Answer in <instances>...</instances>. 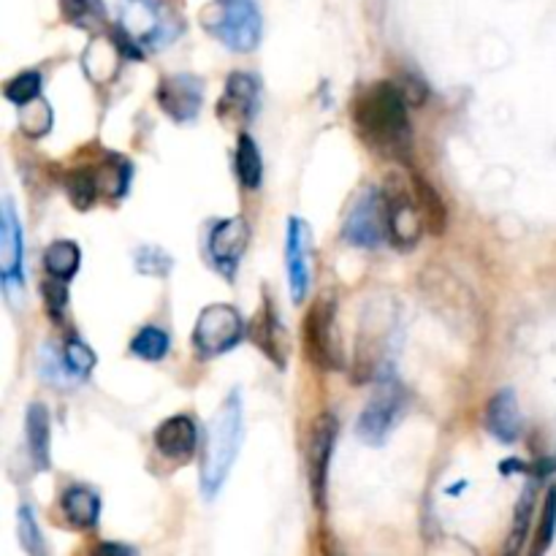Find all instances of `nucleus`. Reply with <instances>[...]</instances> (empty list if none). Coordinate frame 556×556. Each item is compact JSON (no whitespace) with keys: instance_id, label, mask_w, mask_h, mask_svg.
Wrapping results in <instances>:
<instances>
[{"instance_id":"nucleus-1","label":"nucleus","mask_w":556,"mask_h":556,"mask_svg":"<svg viewBox=\"0 0 556 556\" xmlns=\"http://www.w3.org/2000/svg\"><path fill=\"white\" fill-rule=\"evenodd\" d=\"M407 98L396 81H378L356 98L353 123L358 136L375 155L410 166L413 125Z\"/></svg>"},{"instance_id":"nucleus-2","label":"nucleus","mask_w":556,"mask_h":556,"mask_svg":"<svg viewBox=\"0 0 556 556\" xmlns=\"http://www.w3.org/2000/svg\"><path fill=\"white\" fill-rule=\"evenodd\" d=\"M244 440V405L242 391L231 389L223 400L220 410L212 416L206 432V448L201 456V492L206 500H215L231 476Z\"/></svg>"},{"instance_id":"nucleus-3","label":"nucleus","mask_w":556,"mask_h":556,"mask_svg":"<svg viewBox=\"0 0 556 556\" xmlns=\"http://www.w3.org/2000/svg\"><path fill=\"white\" fill-rule=\"evenodd\" d=\"M201 25L223 47L239 54L253 52L264 36V16L255 0H212L201 11Z\"/></svg>"},{"instance_id":"nucleus-4","label":"nucleus","mask_w":556,"mask_h":556,"mask_svg":"<svg viewBox=\"0 0 556 556\" xmlns=\"http://www.w3.org/2000/svg\"><path fill=\"white\" fill-rule=\"evenodd\" d=\"M407 391L405 383L396 375L394 364H383V367L375 372L372 383V396L364 405L362 416H358L356 434L367 445H383L386 438L391 434V429L400 421L402 410H405Z\"/></svg>"},{"instance_id":"nucleus-5","label":"nucleus","mask_w":556,"mask_h":556,"mask_svg":"<svg viewBox=\"0 0 556 556\" xmlns=\"http://www.w3.org/2000/svg\"><path fill=\"white\" fill-rule=\"evenodd\" d=\"M244 331H248V326H244L242 313L233 304H210V307L201 309L190 342L201 358H215L233 351L244 340Z\"/></svg>"},{"instance_id":"nucleus-6","label":"nucleus","mask_w":556,"mask_h":556,"mask_svg":"<svg viewBox=\"0 0 556 556\" xmlns=\"http://www.w3.org/2000/svg\"><path fill=\"white\" fill-rule=\"evenodd\" d=\"M304 348H307L309 362L318 369H342V342L340 331H337V302L334 296H320L318 302L309 307L307 318H304Z\"/></svg>"},{"instance_id":"nucleus-7","label":"nucleus","mask_w":556,"mask_h":556,"mask_svg":"<svg viewBox=\"0 0 556 556\" xmlns=\"http://www.w3.org/2000/svg\"><path fill=\"white\" fill-rule=\"evenodd\" d=\"M386 237H389L386 195L378 188H364L342 223V239L353 248L375 250Z\"/></svg>"},{"instance_id":"nucleus-8","label":"nucleus","mask_w":556,"mask_h":556,"mask_svg":"<svg viewBox=\"0 0 556 556\" xmlns=\"http://www.w3.org/2000/svg\"><path fill=\"white\" fill-rule=\"evenodd\" d=\"M337 434H340V424L331 413L315 418L313 429L307 438V481L309 494L318 510H326V494H329V467L331 456H334Z\"/></svg>"},{"instance_id":"nucleus-9","label":"nucleus","mask_w":556,"mask_h":556,"mask_svg":"<svg viewBox=\"0 0 556 556\" xmlns=\"http://www.w3.org/2000/svg\"><path fill=\"white\" fill-rule=\"evenodd\" d=\"M0 280L11 299L25 291V237L11 195H5L0 210Z\"/></svg>"},{"instance_id":"nucleus-10","label":"nucleus","mask_w":556,"mask_h":556,"mask_svg":"<svg viewBox=\"0 0 556 556\" xmlns=\"http://www.w3.org/2000/svg\"><path fill=\"white\" fill-rule=\"evenodd\" d=\"M250 244V226L244 217H226V220H217L212 226L210 237H206V255H210V264L217 275L226 277L228 282H233L237 277L239 264H242L244 253H248Z\"/></svg>"},{"instance_id":"nucleus-11","label":"nucleus","mask_w":556,"mask_h":556,"mask_svg":"<svg viewBox=\"0 0 556 556\" xmlns=\"http://www.w3.org/2000/svg\"><path fill=\"white\" fill-rule=\"evenodd\" d=\"M286 269L293 304H302L309 296V286H313V231L302 217H288Z\"/></svg>"},{"instance_id":"nucleus-12","label":"nucleus","mask_w":556,"mask_h":556,"mask_svg":"<svg viewBox=\"0 0 556 556\" xmlns=\"http://www.w3.org/2000/svg\"><path fill=\"white\" fill-rule=\"evenodd\" d=\"M157 106L179 125L195 123L204 106V81L193 74L163 76L155 90Z\"/></svg>"},{"instance_id":"nucleus-13","label":"nucleus","mask_w":556,"mask_h":556,"mask_svg":"<svg viewBox=\"0 0 556 556\" xmlns=\"http://www.w3.org/2000/svg\"><path fill=\"white\" fill-rule=\"evenodd\" d=\"M261 106V85L253 74L248 71H233L226 81L220 103H217V114L226 123H253Z\"/></svg>"},{"instance_id":"nucleus-14","label":"nucleus","mask_w":556,"mask_h":556,"mask_svg":"<svg viewBox=\"0 0 556 556\" xmlns=\"http://www.w3.org/2000/svg\"><path fill=\"white\" fill-rule=\"evenodd\" d=\"M386 210H389V242L400 250L416 248L421 239V228L427 226L418 199L396 190L394 195H386Z\"/></svg>"},{"instance_id":"nucleus-15","label":"nucleus","mask_w":556,"mask_h":556,"mask_svg":"<svg viewBox=\"0 0 556 556\" xmlns=\"http://www.w3.org/2000/svg\"><path fill=\"white\" fill-rule=\"evenodd\" d=\"M152 440H155V451L163 459L185 465V462L193 459L195 448H199V427H195L193 418L179 413V416L161 421Z\"/></svg>"},{"instance_id":"nucleus-16","label":"nucleus","mask_w":556,"mask_h":556,"mask_svg":"<svg viewBox=\"0 0 556 556\" xmlns=\"http://www.w3.org/2000/svg\"><path fill=\"white\" fill-rule=\"evenodd\" d=\"M255 348L275 364L277 369L288 367V353H286V329H282L280 318H277V309L271 304V299H264V307L255 315V324L250 329Z\"/></svg>"},{"instance_id":"nucleus-17","label":"nucleus","mask_w":556,"mask_h":556,"mask_svg":"<svg viewBox=\"0 0 556 556\" xmlns=\"http://www.w3.org/2000/svg\"><path fill=\"white\" fill-rule=\"evenodd\" d=\"M486 429L505 445L516 443L521 438V432H525V418H521L519 400H516L514 389H500L489 400Z\"/></svg>"},{"instance_id":"nucleus-18","label":"nucleus","mask_w":556,"mask_h":556,"mask_svg":"<svg viewBox=\"0 0 556 556\" xmlns=\"http://www.w3.org/2000/svg\"><path fill=\"white\" fill-rule=\"evenodd\" d=\"M27 451H30L33 467L38 472H47L52 465V418L41 402H33L25 416Z\"/></svg>"},{"instance_id":"nucleus-19","label":"nucleus","mask_w":556,"mask_h":556,"mask_svg":"<svg viewBox=\"0 0 556 556\" xmlns=\"http://www.w3.org/2000/svg\"><path fill=\"white\" fill-rule=\"evenodd\" d=\"M60 508H63L65 521L71 527H76V530H92L98 525V519H101V497L90 486L63 489Z\"/></svg>"},{"instance_id":"nucleus-20","label":"nucleus","mask_w":556,"mask_h":556,"mask_svg":"<svg viewBox=\"0 0 556 556\" xmlns=\"http://www.w3.org/2000/svg\"><path fill=\"white\" fill-rule=\"evenodd\" d=\"M119 60H125V52L112 33L106 38L96 36L85 49V71L92 81H112L119 71Z\"/></svg>"},{"instance_id":"nucleus-21","label":"nucleus","mask_w":556,"mask_h":556,"mask_svg":"<svg viewBox=\"0 0 556 556\" xmlns=\"http://www.w3.org/2000/svg\"><path fill=\"white\" fill-rule=\"evenodd\" d=\"M233 172H237V179L244 190H258L264 182V157H261L258 144L250 134H239L237 152H233Z\"/></svg>"},{"instance_id":"nucleus-22","label":"nucleus","mask_w":556,"mask_h":556,"mask_svg":"<svg viewBox=\"0 0 556 556\" xmlns=\"http://www.w3.org/2000/svg\"><path fill=\"white\" fill-rule=\"evenodd\" d=\"M79 266L81 250L71 239H58V242H52L43 250V269H47L49 277H58V280L68 282L79 271Z\"/></svg>"},{"instance_id":"nucleus-23","label":"nucleus","mask_w":556,"mask_h":556,"mask_svg":"<svg viewBox=\"0 0 556 556\" xmlns=\"http://www.w3.org/2000/svg\"><path fill=\"white\" fill-rule=\"evenodd\" d=\"M535 505H538V486L535 483H530V486L521 492L519 503H516L514 525H510V535H508V543H505V554H521L527 538H530V525H532V514H535Z\"/></svg>"},{"instance_id":"nucleus-24","label":"nucleus","mask_w":556,"mask_h":556,"mask_svg":"<svg viewBox=\"0 0 556 556\" xmlns=\"http://www.w3.org/2000/svg\"><path fill=\"white\" fill-rule=\"evenodd\" d=\"M413 190H416L418 206H421L429 231L443 233L445 226H448V210H445V201L440 199L438 190H434L427 179L418 177V174L413 177Z\"/></svg>"},{"instance_id":"nucleus-25","label":"nucleus","mask_w":556,"mask_h":556,"mask_svg":"<svg viewBox=\"0 0 556 556\" xmlns=\"http://www.w3.org/2000/svg\"><path fill=\"white\" fill-rule=\"evenodd\" d=\"M168 351H172V337L161 326H144L130 340V353L141 362H161V358L168 356Z\"/></svg>"},{"instance_id":"nucleus-26","label":"nucleus","mask_w":556,"mask_h":556,"mask_svg":"<svg viewBox=\"0 0 556 556\" xmlns=\"http://www.w3.org/2000/svg\"><path fill=\"white\" fill-rule=\"evenodd\" d=\"M98 188L109 195V199H123L130 188V177H134V166L125 157L112 155L101 168H96Z\"/></svg>"},{"instance_id":"nucleus-27","label":"nucleus","mask_w":556,"mask_h":556,"mask_svg":"<svg viewBox=\"0 0 556 556\" xmlns=\"http://www.w3.org/2000/svg\"><path fill=\"white\" fill-rule=\"evenodd\" d=\"M60 9H63V20L81 27V30L96 33L106 22L103 0H60Z\"/></svg>"},{"instance_id":"nucleus-28","label":"nucleus","mask_w":556,"mask_h":556,"mask_svg":"<svg viewBox=\"0 0 556 556\" xmlns=\"http://www.w3.org/2000/svg\"><path fill=\"white\" fill-rule=\"evenodd\" d=\"M65 193H68V201L79 212L90 210V206L96 204L98 193H101L96 172H90V168H76V172H68V177H65Z\"/></svg>"},{"instance_id":"nucleus-29","label":"nucleus","mask_w":556,"mask_h":556,"mask_svg":"<svg viewBox=\"0 0 556 556\" xmlns=\"http://www.w3.org/2000/svg\"><path fill=\"white\" fill-rule=\"evenodd\" d=\"M96 351H92L87 342H81L79 337H68V340L63 342V364L74 380L90 378V372L96 369Z\"/></svg>"},{"instance_id":"nucleus-30","label":"nucleus","mask_w":556,"mask_h":556,"mask_svg":"<svg viewBox=\"0 0 556 556\" xmlns=\"http://www.w3.org/2000/svg\"><path fill=\"white\" fill-rule=\"evenodd\" d=\"M20 128L22 134L30 136V139H41L52 130V106H49L43 98H36V101L20 106Z\"/></svg>"},{"instance_id":"nucleus-31","label":"nucleus","mask_w":556,"mask_h":556,"mask_svg":"<svg viewBox=\"0 0 556 556\" xmlns=\"http://www.w3.org/2000/svg\"><path fill=\"white\" fill-rule=\"evenodd\" d=\"M41 85L43 79L38 71H22V74H16L14 79L5 81L3 96L5 101L14 103V106H25V103L41 98Z\"/></svg>"},{"instance_id":"nucleus-32","label":"nucleus","mask_w":556,"mask_h":556,"mask_svg":"<svg viewBox=\"0 0 556 556\" xmlns=\"http://www.w3.org/2000/svg\"><path fill=\"white\" fill-rule=\"evenodd\" d=\"M16 525H20L22 552H27L30 556L47 554V543H43V535H41V530H38L36 514H33L30 505H20V514H16Z\"/></svg>"},{"instance_id":"nucleus-33","label":"nucleus","mask_w":556,"mask_h":556,"mask_svg":"<svg viewBox=\"0 0 556 556\" xmlns=\"http://www.w3.org/2000/svg\"><path fill=\"white\" fill-rule=\"evenodd\" d=\"M556 535V486H552L546 492V500H543V508H541V525H538V535L535 543H532L530 552L532 554H543L552 548Z\"/></svg>"},{"instance_id":"nucleus-34","label":"nucleus","mask_w":556,"mask_h":556,"mask_svg":"<svg viewBox=\"0 0 556 556\" xmlns=\"http://www.w3.org/2000/svg\"><path fill=\"white\" fill-rule=\"evenodd\" d=\"M136 269L144 277H168L174 269V258L161 248H139L136 250Z\"/></svg>"},{"instance_id":"nucleus-35","label":"nucleus","mask_w":556,"mask_h":556,"mask_svg":"<svg viewBox=\"0 0 556 556\" xmlns=\"http://www.w3.org/2000/svg\"><path fill=\"white\" fill-rule=\"evenodd\" d=\"M41 296H43V304H47L49 315H52L54 320H60L65 304H68V286H65V280L49 277V280L41 286Z\"/></svg>"},{"instance_id":"nucleus-36","label":"nucleus","mask_w":556,"mask_h":556,"mask_svg":"<svg viewBox=\"0 0 556 556\" xmlns=\"http://www.w3.org/2000/svg\"><path fill=\"white\" fill-rule=\"evenodd\" d=\"M96 552L98 554H125V556H130V554H134V548L117 546V543H103V546H98Z\"/></svg>"}]
</instances>
